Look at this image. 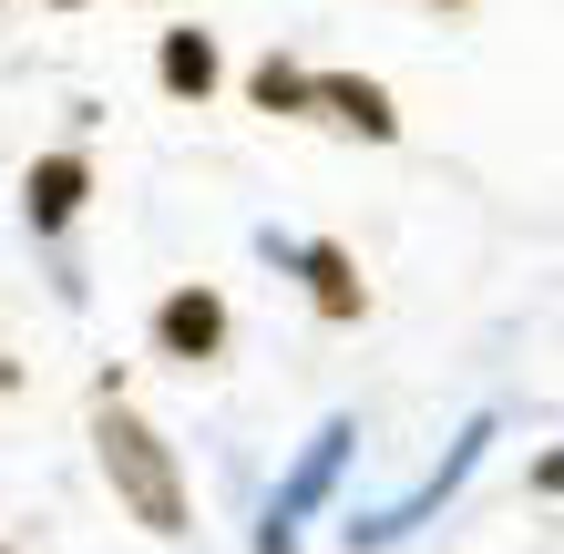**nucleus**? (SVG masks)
I'll use <instances>...</instances> for the list:
<instances>
[{
    "instance_id": "nucleus-6",
    "label": "nucleus",
    "mask_w": 564,
    "mask_h": 554,
    "mask_svg": "<svg viewBox=\"0 0 564 554\" xmlns=\"http://www.w3.org/2000/svg\"><path fill=\"white\" fill-rule=\"evenodd\" d=\"M308 268H318V308H328V318H359V278H349V257H339V247H318Z\"/></svg>"
},
{
    "instance_id": "nucleus-1",
    "label": "nucleus",
    "mask_w": 564,
    "mask_h": 554,
    "mask_svg": "<svg viewBox=\"0 0 564 554\" xmlns=\"http://www.w3.org/2000/svg\"><path fill=\"white\" fill-rule=\"evenodd\" d=\"M93 442H104V472H113V493L144 513L154 534H185V493H175V472H164V442L144 432L123 401H104V421H93Z\"/></svg>"
},
{
    "instance_id": "nucleus-2",
    "label": "nucleus",
    "mask_w": 564,
    "mask_h": 554,
    "mask_svg": "<svg viewBox=\"0 0 564 554\" xmlns=\"http://www.w3.org/2000/svg\"><path fill=\"white\" fill-rule=\"evenodd\" d=\"M164 349H175V360H206V349L226 339V298H206V287H185V298H164Z\"/></svg>"
},
{
    "instance_id": "nucleus-3",
    "label": "nucleus",
    "mask_w": 564,
    "mask_h": 554,
    "mask_svg": "<svg viewBox=\"0 0 564 554\" xmlns=\"http://www.w3.org/2000/svg\"><path fill=\"white\" fill-rule=\"evenodd\" d=\"M318 104L339 123H359V134H401V113L380 104V83H318Z\"/></svg>"
},
{
    "instance_id": "nucleus-7",
    "label": "nucleus",
    "mask_w": 564,
    "mask_h": 554,
    "mask_svg": "<svg viewBox=\"0 0 564 554\" xmlns=\"http://www.w3.org/2000/svg\"><path fill=\"white\" fill-rule=\"evenodd\" d=\"M257 104H278V113H288V104H308V83H297V73H278V62H268V73H257Z\"/></svg>"
},
{
    "instance_id": "nucleus-5",
    "label": "nucleus",
    "mask_w": 564,
    "mask_h": 554,
    "mask_svg": "<svg viewBox=\"0 0 564 554\" xmlns=\"http://www.w3.org/2000/svg\"><path fill=\"white\" fill-rule=\"evenodd\" d=\"M164 83H175V93L216 83V42H206V31H175V42H164Z\"/></svg>"
},
{
    "instance_id": "nucleus-4",
    "label": "nucleus",
    "mask_w": 564,
    "mask_h": 554,
    "mask_svg": "<svg viewBox=\"0 0 564 554\" xmlns=\"http://www.w3.org/2000/svg\"><path fill=\"white\" fill-rule=\"evenodd\" d=\"M73 206H83V165H73V154H52V165H31V216H42V226H62Z\"/></svg>"
}]
</instances>
